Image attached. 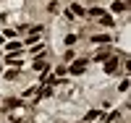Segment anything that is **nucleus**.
<instances>
[{"label":"nucleus","mask_w":131,"mask_h":123,"mask_svg":"<svg viewBox=\"0 0 131 123\" xmlns=\"http://www.w3.org/2000/svg\"><path fill=\"white\" fill-rule=\"evenodd\" d=\"M86 71V60H76L73 65H71V73L73 76H79V73H84Z\"/></svg>","instance_id":"f257e3e1"},{"label":"nucleus","mask_w":131,"mask_h":123,"mask_svg":"<svg viewBox=\"0 0 131 123\" xmlns=\"http://www.w3.org/2000/svg\"><path fill=\"white\" fill-rule=\"evenodd\" d=\"M105 71L107 73H115L118 71V60L115 58H105Z\"/></svg>","instance_id":"f03ea898"},{"label":"nucleus","mask_w":131,"mask_h":123,"mask_svg":"<svg viewBox=\"0 0 131 123\" xmlns=\"http://www.w3.org/2000/svg\"><path fill=\"white\" fill-rule=\"evenodd\" d=\"M97 24H100V26H113L115 21H113V16H110V13H102V16H100V21H97Z\"/></svg>","instance_id":"7ed1b4c3"},{"label":"nucleus","mask_w":131,"mask_h":123,"mask_svg":"<svg viewBox=\"0 0 131 123\" xmlns=\"http://www.w3.org/2000/svg\"><path fill=\"white\" fill-rule=\"evenodd\" d=\"M92 42H94V44H107L110 37H107V34H100V37H92Z\"/></svg>","instance_id":"20e7f679"},{"label":"nucleus","mask_w":131,"mask_h":123,"mask_svg":"<svg viewBox=\"0 0 131 123\" xmlns=\"http://www.w3.org/2000/svg\"><path fill=\"white\" fill-rule=\"evenodd\" d=\"M102 13H105L102 8H89V10H86V16H92V18H100Z\"/></svg>","instance_id":"39448f33"},{"label":"nucleus","mask_w":131,"mask_h":123,"mask_svg":"<svg viewBox=\"0 0 131 123\" xmlns=\"http://www.w3.org/2000/svg\"><path fill=\"white\" fill-rule=\"evenodd\" d=\"M24 44L21 42H5V50H10V52H16V50H21Z\"/></svg>","instance_id":"423d86ee"},{"label":"nucleus","mask_w":131,"mask_h":123,"mask_svg":"<svg viewBox=\"0 0 131 123\" xmlns=\"http://www.w3.org/2000/svg\"><path fill=\"white\" fill-rule=\"evenodd\" d=\"M113 10H115V13H121V10H126V3H123V0H118V3H113Z\"/></svg>","instance_id":"0eeeda50"},{"label":"nucleus","mask_w":131,"mask_h":123,"mask_svg":"<svg viewBox=\"0 0 131 123\" xmlns=\"http://www.w3.org/2000/svg\"><path fill=\"white\" fill-rule=\"evenodd\" d=\"M34 68H37V71H45V68H47V63L42 60V58H37V60H34Z\"/></svg>","instance_id":"6e6552de"},{"label":"nucleus","mask_w":131,"mask_h":123,"mask_svg":"<svg viewBox=\"0 0 131 123\" xmlns=\"http://www.w3.org/2000/svg\"><path fill=\"white\" fill-rule=\"evenodd\" d=\"M21 102H18V99H5V110H13V107H18Z\"/></svg>","instance_id":"1a4fd4ad"},{"label":"nucleus","mask_w":131,"mask_h":123,"mask_svg":"<svg viewBox=\"0 0 131 123\" xmlns=\"http://www.w3.org/2000/svg\"><path fill=\"white\" fill-rule=\"evenodd\" d=\"M5 63H10V65H21V60L16 58V55H8V58H5Z\"/></svg>","instance_id":"9d476101"},{"label":"nucleus","mask_w":131,"mask_h":123,"mask_svg":"<svg viewBox=\"0 0 131 123\" xmlns=\"http://www.w3.org/2000/svg\"><path fill=\"white\" fill-rule=\"evenodd\" d=\"M113 120H118V113H110V115L102 118V123H113Z\"/></svg>","instance_id":"9b49d317"},{"label":"nucleus","mask_w":131,"mask_h":123,"mask_svg":"<svg viewBox=\"0 0 131 123\" xmlns=\"http://www.w3.org/2000/svg\"><path fill=\"white\" fill-rule=\"evenodd\" d=\"M97 115H100V113H97V110H89V113H86V120H94Z\"/></svg>","instance_id":"f8f14e48"},{"label":"nucleus","mask_w":131,"mask_h":123,"mask_svg":"<svg viewBox=\"0 0 131 123\" xmlns=\"http://www.w3.org/2000/svg\"><path fill=\"white\" fill-rule=\"evenodd\" d=\"M66 44H68V47H71V44H76V37H73V34H68V37H66Z\"/></svg>","instance_id":"ddd939ff"}]
</instances>
